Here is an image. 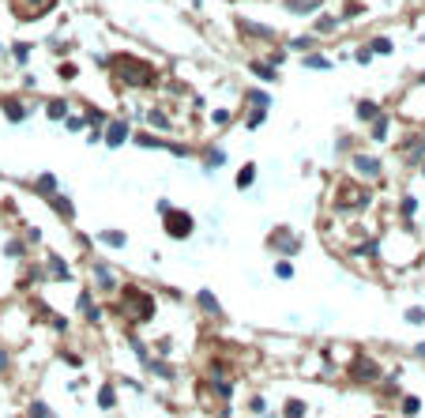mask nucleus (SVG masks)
I'll list each match as a JSON object with an SVG mask.
<instances>
[{
    "label": "nucleus",
    "instance_id": "34",
    "mask_svg": "<svg viewBox=\"0 0 425 418\" xmlns=\"http://www.w3.org/2000/svg\"><path fill=\"white\" fill-rule=\"evenodd\" d=\"M4 369H8V354L0 350V373H4Z\"/></svg>",
    "mask_w": 425,
    "mask_h": 418
},
{
    "label": "nucleus",
    "instance_id": "29",
    "mask_svg": "<svg viewBox=\"0 0 425 418\" xmlns=\"http://www.w3.org/2000/svg\"><path fill=\"white\" fill-rule=\"evenodd\" d=\"M403 411H407V415H418V400H414V396H407V403H403Z\"/></svg>",
    "mask_w": 425,
    "mask_h": 418
},
{
    "label": "nucleus",
    "instance_id": "12",
    "mask_svg": "<svg viewBox=\"0 0 425 418\" xmlns=\"http://www.w3.org/2000/svg\"><path fill=\"white\" fill-rule=\"evenodd\" d=\"M113 403H117V392H113V384H102V392H98V407H106V411H109Z\"/></svg>",
    "mask_w": 425,
    "mask_h": 418
},
{
    "label": "nucleus",
    "instance_id": "33",
    "mask_svg": "<svg viewBox=\"0 0 425 418\" xmlns=\"http://www.w3.org/2000/svg\"><path fill=\"white\" fill-rule=\"evenodd\" d=\"M384 132H388V121H376V128H372V136H376V140H384Z\"/></svg>",
    "mask_w": 425,
    "mask_h": 418
},
{
    "label": "nucleus",
    "instance_id": "20",
    "mask_svg": "<svg viewBox=\"0 0 425 418\" xmlns=\"http://www.w3.org/2000/svg\"><path fill=\"white\" fill-rule=\"evenodd\" d=\"M53 207H57V211H60L64 218H71V215H75V211H71V203L64 200V196H53Z\"/></svg>",
    "mask_w": 425,
    "mask_h": 418
},
{
    "label": "nucleus",
    "instance_id": "13",
    "mask_svg": "<svg viewBox=\"0 0 425 418\" xmlns=\"http://www.w3.org/2000/svg\"><path fill=\"white\" fill-rule=\"evenodd\" d=\"M196 298H199V305H203V309H207V313H218V298H214L211 290H199Z\"/></svg>",
    "mask_w": 425,
    "mask_h": 418
},
{
    "label": "nucleus",
    "instance_id": "30",
    "mask_svg": "<svg viewBox=\"0 0 425 418\" xmlns=\"http://www.w3.org/2000/svg\"><path fill=\"white\" fill-rule=\"evenodd\" d=\"M407 320H410V324H422L425 313H422V309H410V313H407Z\"/></svg>",
    "mask_w": 425,
    "mask_h": 418
},
{
    "label": "nucleus",
    "instance_id": "19",
    "mask_svg": "<svg viewBox=\"0 0 425 418\" xmlns=\"http://www.w3.org/2000/svg\"><path fill=\"white\" fill-rule=\"evenodd\" d=\"M98 237L106 241V245H117V249L124 245V234H117V230H106V234H98Z\"/></svg>",
    "mask_w": 425,
    "mask_h": 418
},
{
    "label": "nucleus",
    "instance_id": "17",
    "mask_svg": "<svg viewBox=\"0 0 425 418\" xmlns=\"http://www.w3.org/2000/svg\"><path fill=\"white\" fill-rule=\"evenodd\" d=\"M283 418H305V403H301V400H290V403H286V415Z\"/></svg>",
    "mask_w": 425,
    "mask_h": 418
},
{
    "label": "nucleus",
    "instance_id": "35",
    "mask_svg": "<svg viewBox=\"0 0 425 418\" xmlns=\"http://www.w3.org/2000/svg\"><path fill=\"white\" fill-rule=\"evenodd\" d=\"M418 354H422V358H425V343H422V346H418Z\"/></svg>",
    "mask_w": 425,
    "mask_h": 418
},
{
    "label": "nucleus",
    "instance_id": "14",
    "mask_svg": "<svg viewBox=\"0 0 425 418\" xmlns=\"http://www.w3.org/2000/svg\"><path fill=\"white\" fill-rule=\"evenodd\" d=\"M49 272H53V275H57V279H68V264H64V260H60V256H49Z\"/></svg>",
    "mask_w": 425,
    "mask_h": 418
},
{
    "label": "nucleus",
    "instance_id": "5",
    "mask_svg": "<svg viewBox=\"0 0 425 418\" xmlns=\"http://www.w3.org/2000/svg\"><path fill=\"white\" fill-rule=\"evenodd\" d=\"M53 8V0H12V12L19 19H34V15H45Z\"/></svg>",
    "mask_w": 425,
    "mask_h": 418
},
{
    "label": "nucleus",
    "instance_id": "6",
    "mask_svg": "<svg viewBox=\"0 0 425 418\" xmlns=\"http://www.w3.org/2000/svg\"><path fill=\"white\" fill-rule=\"evenodd\" d=\"M354 377L357 381H380V365L372 358H357L354 362Z\"/></svg>",
    "mask_w": 425,
    "mask_h": 418
},
{
    "label": "nucleus",
    "instance_id": "4",
    "mask_svg": "<svg viewBox=\"0 0 425 418\" xmlns=\"http://www.w3.org/2000/svg\"><path fill=\"white\" fill-rule=\"evenodd\" d=\"M162 215H166V234H170V237H188L192 226H196L188 211H173L170 207V211H162Z\"/></svg>",
    "mask_w": 425,
    "mask_h": 418
},
{
    "label": "nucleus",
    "instance_id": "28",
    "mask_svg": "<svg viewBox=\"0 0 425 418\" xmlns=\"http://www.w3.org/2000/svg\"><path fill=\"white\" fill-rule=\"evenodd\" d=\"M252 72L260 75V79H275V72H271V68H264V64H252Z\"/></svg>",
    "mask_w": 425,
    "mask_h": 418
},
{
    "label": "nucleus",
    "instance_id": "16",
    "mask_svg": "<svg viewBox=\"0 0 425 418\" xmlns=\"http://www.w3.org/2000/svg\"><path fill=\"white\" fill-rule=\"evenodd\" d=\"M30 418H57V415H53V411H49L42 400H34V403H30Z\"/></svg>",
    "mask_w": 425,
    "mask_h": 418
},
{
    "label": "nucleus",
    "instance_id": "25",
    "mask_svg": "<svg viewBox=\"0 0 425 418\" xmlns=\"http://www.w3.org/2000/svg\"><path fill=\"white\" fill-rule=\"evenodd\" d=\"M64 113H68L64 102H49V117H64Z\"/></svg>",
    "mask_w": 425,
    "mask_h": 418
},
{
    "label": "nucleus",
    "instance_id": "1",
    "mask_svg": "<svg viewBox=\"0 0 425 418\" xmlns=\"http://www.w3.org/2000/svg\"><path fill=\"white\" fill-rule=\"evenodd\" d=\"M113 72L124 79V83H132V87H151V83H158V72L147 64V60H140V57H128V53H121V57H113Z\"/></svg>",
    "mask_w": 425,
    "mask_h": 418
},
{
    "label": "nucleus",
    "instance_id": "24",
    "mask_svg": "<svg viewBox=\"0 0 425 418\" xmlns=\"http://www.w3.org/2000/svg\"><path fill=\"white\" fill-rule=\"evenodd\" d=\"M335 23H339V19H335V15H324V19H320V23H316V30H320V34H327V30H335Z\"/></svg>",
    "mask_w": 425,
    "mask_h": 418
},
{
    "label": "nucleus",
    "instance_id": "10",
    "mask_svg": "<svg viewBox=\"0 0 425 418\" xmlns=\"http://www.w3.org/2000/svg\"><path fill=\"white\" fill-rule=\"evenodd\" d=\"M354 166H357L361 173H365V177H376V173H380V162H376V159H365V155H357V159H354Z\"/></svg>",
    "mask_w": 425,
    "mask_h": 418
},
{
    "label": "nucleus",
    "instance_id": "26",
    "mask_svg": "<svg viewBox=\"0 0 425 418\" xmlns=\"http://www.w3.org/2000/svg\"><path fill=\"white\" fill-rule=\"evenodd\" d=\"M369 49H376V53H391V42H388V38H376Z\"/></svg>",
    "mask_w": 425,
    "mask_h": 418
},
{
    "label": "nucleus",
    "instance_id": "2",
    "mask_svg": "<svg viewBox=\"0 0 425 418\" xmlns=\"http://www.w3.org/2000/svg\"><path fill=\"white\" fill-rule=\"evenodd\" d=\"M121 313H128L132 320H151L155 317V298L143 294L140 287H124V294H121Z\"/></svg>",
    "mask_w": 425,
    "mask_h": 418
},
{
    "label": "nucleus",
    "instance_id": "21",
    "mask_svg": "<svg viewBox=\"0 0 425 418\" xmlns=\"http://www.w3.org/2000/svg\"><path fill=\"white\" fill-rule=\"evenodd\" d=\"M53 188H57V181L45 173V177H38V192H45V196H53Z\"/></svg>",
    "mask_w": 425,
    "mask_h": 418
},
{
    "label": "nucleus",
    "instance_id": "15",
    "mask_svg": "<svg viewBox=\"0 0 425 418\" xmlns=\"http://www.w3.org/2000/svg\"><path fill=\"white\" fill-rule=\"evenodd\" d=\"M94 275H98V287L113 290V275H109V268H106V264H98V268H94Z\"/></svg>",
    "mask_w": 425,
    "mask_h": 418
},
{
    "label": "nucleus",
    "instance_id": "27",
    "mask_svg": "<svg viewBox=\"0 0 425 418\" xmlns=\"http://www.w3.org/2000/svg\"><path fill=\"white\" fill-rule=\"evenodd\" d=\"M151 369H155L158 377H173V369L166 365V362H151Z\"/></svg>",
    "mask_w": 425,
    "mask_h": 418
},
{
    "label": "nucleus",
    "instance_id": "8",
    "mask_svg": "<svg viewBox=\"0 0 425 418\" xmlns=\"http://www.w3.org/2000/svg\"><path fill=\"white\" fill-rule=\"evenodd\" d=\"M237 27H241V34H252V38H275V30L260 27V23H248V19H241Z\"/></svg>",
    "mask_w": 425,
    "mask_h": 418
},
{
    "label": "nucleus",
    "instance_id": "22",
    "mask_svg": "<svg viewBox=\"0 0 425 418\" xmlns=\"http://www.w3.org/2000/svg\"><path fill=\"white\" fill-rule=\"evenodd\" d=\"M4 109H8V117H12V121H23V117H27V109H23L19 102H8Z\"/></svg>",
    "mask_w": 425,
    "mask_h": 418
},
{
    "label": "nucleus",
    "instance_id": "23",
    "mask_svg": "<svg viewBox=\"0 0 425 418\" xmlns=\"http://www.w3.org/2000/svg\"><path fill=\"white\" fill-rule=\"evenodd\" d=\"M357 117H361V121H372V117H376V106H372V102H361V106H357Z\"/></svg>",
    "mask_w": 425,
    "mask_h": 418
},
{
    "label": "nucleus",
    "instance_id": "18",
    "mask_svg": "<svg viewBox=\"0 0 425 418\" xmlns=\"http://www.w3.org/2000/svg\"><path fill=\"white\" fill-rule=\"evenodd\" d=\"M252 177H256V166H245V170L237 173V188H248V185H252Z\"/></svg>",
    "mask_w": 425,
    "mask_h": 418
},
{
    "label": "nucleus",
    "instance_id": "32",
    "mask_svg": "<svg viewBox=\"0 0 425 418\" xmlns=\"http://www.w3.org/2000/svg\"><path fill=\"white\" fill-rule=\"evenodd\" d=\"M305 64H309V68H327V60H324V57H309Z\"/></svg>",
    "mask_w": 425,
    "mask_h": 418
},
{
    "label": "nucleus",
    "instance_id": "9",
    "mask_svg": "<svg viewBox=\"0 0 425 418\" xmlns=\"http://www.w3.org/2000/svg\"><path fill=\"white\" fill-rule=\"evenodd\" d=\"M271 245H279L283 253H298V241L290 237L286 230H279V234H271Z\"/></svg>",
    "mask_w": 425,
    "mask_h": 418
},
{
    "label": "nucleus",
    "instance_id": "3",
    "mask_svg": "<svg viewBox=\"0 0 425 418\" xmlns=\"http://www.w3.org/2000/svg\"><path fill=\"white\" fill-rule=\"evenodd\" d=\"M365 203H369V192L354 181H342L335 188V207H365Z\"/></svg>",
    "mask_w": 425,
    "mask_h": 418
},
{
    "label": "nucleus",
    "instance_id": "7",
    "mask_svg": "<svg viewBox=\"0 0 425 418\" xmlns=\"http://www.w3.org/2000/svg\"><path fill=\"white\" fill-rule=\"evenodd\" d=\"M128 140V125L124 121H113V125H109V132H106V144L109 147H121Z\"/></svg>",
    "mask_w": 425,
    "mask_h": 418
},
{
    "label": "nucleus",
    "instance_id": "11",
    "mask_svg": "<svg viewBox=\"0 0 425 418\" xmlns=\"http://www.w3.org/2000/svg\"><path fill=\"white\" fill-rule=\"evenodd\" d=\"M79 309H83V317H87V320H98V317H102L98 305H90V294H79Z\"/></svg>",
    "mask_w": 425,
    "mask_h": 418
},
{
    "label": "nucleus",
    "instance_id": "31",
    "mask_svg": "<svg viewBox=\"0 0 425 418\" xmlns=\"http://www.w3.org/2000/svg\"><path fill=\"white\" fill-rule=\"evenodd\" d=\"M8 256H23V245H19V241H8Z\"/></svg>",
    "mask_w": 425,
    "mask_h": 418
}]
</instances>
